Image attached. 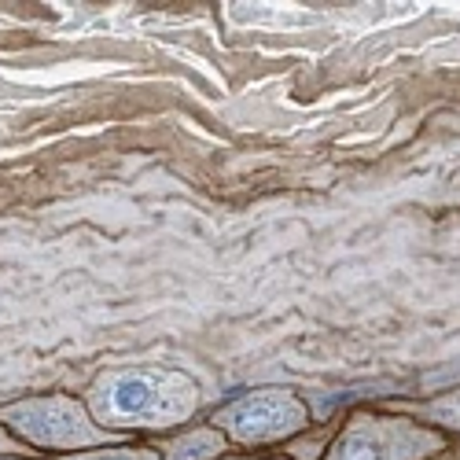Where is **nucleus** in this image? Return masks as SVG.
<instances>
[{"label": "nucleus", "mask_w": 460, "mask_h": 460, "mask_svg": "<svg viewBox=\"0 0 460 460\" xmlns=\"http://www.w3.org/2000/svg\"><path fill=\"white\" fill-rule=\"evenodd\" d=\"M438 460H460V438H449V446L438 453Z\"/></svg>", "instance_id": "11"}, {"label": "nucleus", "mask_w": 460, "mask_h": 460, "mask_svg": "<svg viewBox=\"0 0 460 460\" xmlns=\"http://www.w3.org/2000/svg\"><path fill=\"white\" fill-rule=\"evenodd\" d=\"M335 431H339V420H335V424H324V428H310V431L295 435L280 453H284L288 460H324V453H328Z\"/></svg>", "instance_id": "7"}, {"label": "nucleus", "mask_w": 460, "mask_h": 460, "mask_svg": "<svg viewBox=\"0 0 460 460\" xmlns=\"http://www.w3.org/2000/svg\"><path fill=\"white\" fill-rule=\"evenodd\" d=\"M0 456H37V453H30V449H26L4 424H0Z\"/></svg>", "instance_id": "9"}, {"label": "nucleus", "mask_w": 460, "mask_h": 460, "mask_svg": "<svg viewBox=\"0 0 460 460\" xmlns=\"http://www.w3.org/2000/svg\"><path fill=\"white\" fill-rule=\"evenodd\" d=\"M449 435L383 405H361L339 420L324 460H438Z\"/></svg>", "instance_id": "4"}, {"label": "nucleus", "mask_w": 460, "mask_h": 460, "mask_svg": "<svg viewBox=\"0 0 460 460\" xmlns=\"http://www.w3.org/2000/svg\"><path fill=\"white\" fill-rule=\"evenodd\" d=\"M221 460H288L284 453H240V449H233V453H225Z\"/></svg>", "instance_id": "10"}, {"label": "nucleus", "mask_w": 460, "mask_h": 460, "mask_svg": "<svg viewBox=\"0 0 460 460\" xmlns=\"http://www.w3.org/2000/svg\"><path fill=\"white\" fill-rule=\"evenodd\" d=\"M82 402L111 435L163 438L196 424L207 409V391L191 372L173 365H114L85 383Z\"/></svg>", "instance_id": "1"}, {"label": "nucleus", "mask_w": 460, "mask_h": 460, "mask_svg": "<svg viewBox=\"0 0 460 460\" xmlns=\"http://www.w3.org/2000/svg\"><path fill=\"white\" fill-rule=\"evenodd\" d=\"M207 420L240 453H280L295 435L314 428V409L291 387H254L210 409Z\"/></svg>", "instance_id": "3"}, {"label": "nucleus", "mask_w": 460, "mask_h": 460, "mask_svg": "<svg viewBox=\"0 0 460 460\" xmlns=\"http://www.w3.org/2000/svg\"><path fill=\"white\" fill-rule=\"evenodd\" d=\"M379 405L416 420V424H428V428H435L449 438H460V387L431 394V398H387Z\"/></svg>", "instance_id": "6"}, {"label": "nucleus", "mask_w": 460, "mask_h": 460, "mask_svg": "<svg viewBox=\"0 0 460 460\" xmlns=\"http://www.w3.org/2000/svg\"><path fill=\"white\" fill-rule=\"evenodd\" d=\"M49 460H159V449L151 442H119V446H100V449H82L66 456H49Z\"/></svg>", "instance_id": "8"}, {"label": "nucleus", "mask_w": 460, "mask_h": 460, "mask_svg": "<svg viewBox=\"0 0 460 460\" xmlns=\"http://www.w3.org/2000/svg\"><path fill=\"white\" fill-rule=\"evenodd\" d=\"M0 460H49V456H0Z\"/></svg>", "instance_id": "12"}, {"label": "nucleus", "mask_w": 460, "mask_h": 460, "mask_svg": "<svg viewBox=\"0 0 460 460\" xmlns=\"http://www.w3.org/2000/svg\"><path fill=\"white\" fill-rule=\"evenodd\" d=\"M0 424H4L30 453L37 456H66V453H82V449H100V446H119L133 442L122 435L103 431L82 394H30L0 405Z\"/></svg>", "instance_id": "2"}, {"label": "nucleus", "mask_w": 460, "mask_h": 460, "mask_svg": "<svg viewBox=\"0 0 460 460\" xmlns=\"http://www.w3.org/2000/svg\"><path fill=\"white\" fill-rule=\"evenodd\" d=\"M151 446L159 449V460H221L225 453H233L228 438L210 424V420H196L173 435L151 438Z\"/></svg>", "instance_id": "5"}]
</instances>
